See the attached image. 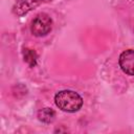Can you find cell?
<instances>
[{
  "label": "cell",
  "mask_w": 134,
  "mask_h": 134,
  "mask_svg": "<svg viewBox=\"0 0 134 134\" xmlns=\"http://www.w3.org/2000/svg\"><path fill=\"white\" fill-rule=\"evenodd\" d=\"M54 103L59 109L66 112H75L81 109L83 98L72 90H62L54 96Z\"/></svg>",
  "instance_id": "obj_1"
},
{
  "label": "cell",
  "mask_w": 134,
  "mask_h": 134,
  "mask_svg": "<svg viewBox=\"0 0 134 134\" xmlns=\"http://www.w3.org/2000/svg\"><path fill=\"white\" fill-rule=\"evenodd\" d=\"M52 26V20L47 14H39L31 22L30 30L31 34L36 37H43L46 36Z\"/></svg>",
  "instance_id": "obj_2"
},
{
  "label": "cell",
  "mask_w": 134,
  "mask_h": 134,
  "mask_svg": "<svg viewBox=\"0 0 134 134\" xmlns=\"http://www.w3.org/2000/svg\"><path fill=\"white\" fill-rule=\"evenodd\" d=\"M121 70L129 75H134V50L128 49L120 53L118 60Z\"/></svg>",
  "instance_id": "obj_3"
},
{
  "label": "cell",
  "mask_w": 134,
  "mask_h": 134,
  "mask_svg": "<svg viewBox=\"0 0 134 134\" xmlns=\"http://www.w3.org/2000/svg\"><path fill=\"white\" fill-rule=\"evenodd\" d=\"M40 4V0H17L14 5V13L18 16H23Z\"/></svg>",
  "instance_id": "obj_4"
},
{
  "label": "cell",
  "mask_w": 134,
  "mask_h": 134,
  "mask_svg": "<svg viewBox=\"0 0 134 134\" xmlns=\"http://www.w3.org/2000/svg\"><path fill=\"white\" fill-rule=\"evenodd\" d=\"M54 116H55V112L50 108H44L40 110L38 113L39 119L43 122H51L54 119Z\"/></svg>",
  "instance_id": "obj_5"
},
{
  "label": "cell",
  "mask_w": 134,
  "mask_h": 134,
  "mask_svg": "<svg viewBox=\"0 0 134 134\" xmlns=\"http://www.w3.org/2000/svg\"><path fill=\"white\" fill-rule=\"evenodd\" d=\"M23 55H24V61L30 67H34L37 64V53L35 52V50L29 49V48H25L23 50Z\"/></svg>",
  "instance_id": "obj_6"
}]
</instances>
